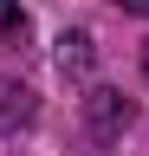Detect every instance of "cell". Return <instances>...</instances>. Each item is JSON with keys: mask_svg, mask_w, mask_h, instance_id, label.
<instances>
[{"mask_svg": "<svg viewBox=\"0 0 149 156\" xmlns=\"http://www.w3.org/2000/svg\"><path fill=\"white\" fill-rule=\"evenodd\" d=\"M84 117H91V130H97V136H117V130H130L136 104H130L123 91H91V98H84Z\"/></svg>", "mask_w": 149, "mask_h": 156, "instance_id": "6da1fadb", "label": "cell"}, {"mask_svg": "<svg viewBox=\"0 0 149 156\" xmlns=\"http://www.w3.org/2000/svg\"><path fill=\"white\" fill-rule=\"evenodd\" d=\"M32 117H39V98H32L20 78H0V136H20Z\"/></svg>", "mask_w": 149, "mask_h": 156, "instance_id": "7a4b0ae2", "label": "cell"}, {"mask_svg": "<svg viewBox=\"0 0 149 156\" xmlns=\"http://www.w3.org/2000/svg\"><path fill=\"white\" fill-rule=\"evenodd\" d=\"M59 72H71V78L91 72V39H84V33H65V39H59Z\"/></svg>", "mask_w": 149, "mask_h": 156, "instance_id": "3957f363", "label": "cell"}, {"mask_svg": "<svg viewBox=\"0 0 149 156\" xmlns=\"http://www.w3.org/2000/svg\"><path fill=\"white\" fill-rule=\"evenodd\" d=\"M26 33V13H20V0H0V39H20Z\"/></svg>", "mask_w": 149, "mask_h": 156, "instance_id": "277c9868", "label": "cell"}, {"mask_svg": "<svg viewBox=\"0 0 149 156\" xmlns=\"http://www.w3.org/2000/svg\"><path fill=\"white\" fill-rule=\"evenodd\" d=\"M117 7H123V13H143V20H149V0H117Z\"/></svg>", "mask_w": 149, "mask_h": 156, "instance_id": "5b68a950", "label": "cell"}, {"mask_svg": "<svg viewBox=\"0 0 149 156\" xmlns=\"http://www.w3.org/2000/svg\"><path fill=\"white\" fill-rule=\"evenodd\" d=\"M143 72H149V46H143Z\"/></svg>", "mask_w": 149, "mask_h": 156, "instance_id": "8992f818", "label": "cell"}]
</instances>
